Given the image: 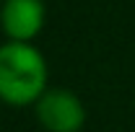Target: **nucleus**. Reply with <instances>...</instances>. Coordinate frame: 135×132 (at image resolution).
<instances>
[{
	"instance_id": "f257e3e1",
	"label": "nucleus",
	"mask_w": 135,
	"mask_h": 132,
	"mask_svg": "<svg viewBox=\"0 0 135 132\" xmlns=\"http://www.w3.org/2000/svg\"><path fill=\"white\" fill-rule=\"evenodd\" d=\"M50 88V67L34 42L0 44V101L8 106H34Z\"/></svg>"
},
{
	"instance_id": "f03ea898",
	"label": "nucleus",
	"mask_w": 135,
	"mask_h": 132,
	"mask_svg": "<svg viewBox=\"0 0 135 132\" xmlns=\"http://www.w3.org/2000/svg\"><path fill=\"white\" fill-rule=\"evenodd\" d=\"M34 116L44 132H81L86 127V104L70 88H47L34 104Z\"/></svg>"
},
{
	"instance_id": "7ed1b4c3",
	"label": "nucleus",
	"mask_w": 135,
	"mask_h": 132,
	"mask_svg": "<svg viewBox=\"0 0 135 132\" xmlns=\"http://www.w3.org/2000/svg\"><path fill=\"white\" fill-rule=\"evenodd\" d=\"M47 23L44 0H5L0 5V29L8 42H34Z\"/></svg>"
},
{
	"instance_id": "20e7f679",
	"label": "nucleus",
	"mask_w": 135,
	"mask_h": 132,
	"mask_svg": "<svg viewBox=\"0 0 135 132\" xmlns=\"http://www.w3.org/2000/svg\"><path fill=\"white\" fill-rule=\"evenodd\" d=\"M3 3H5V0H0V5H3Z\"/></svg>"
}]
</instances>
